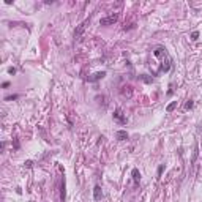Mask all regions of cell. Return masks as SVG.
<instances>
[{"instance_id": "obj_1", "label": "cell", "mask_w": 202, "mask_h": 202, "mask_svg": "<svg viewBox=\"0 0 202 202\" xmlns=\"http://www.w3.org/2000/svg\"><path fill=\"white\" fill-rule=\"evenodd\" d=\"M153 57H156L161 60V66H159L158 69V74L159 73H168L171 66H172V59H171V55L168 54V51H166V47L164 46H156V47H153Z\"/></svg>"}, {"instance_id": "obj_2", "label": "cell", "mask_w": 202, "mask_h": 202, "mask_svg": "<svg viewBox=\"0 0 202 202\" xmlns=\"http://www.w3.org/2000/svg\"><path fill=\"white\" fill-rule=\"evenodd\" d=\"M114 120L115 122H118L120 125H127V122H128V118H127V115L123 114V111L120 109V107H117L115 111H114Z\"/></svg>"}, {"instance_id": "obj_3", "label": "cell", "mask_w": 202, "mask_h": 202, "mask_svg": "<svg viewBox=\"0 0 202 202\" xmlns=\"http://www.w3.org/2000/svg\"><path fill=\"white\" fill-rule=\"evenodd\" d=\"M117 21H118V14H117V13H115V14L112 13V14H109V16H106V18H103V19L100 21V24H101V25H112V24L117 22Z\"/></svg>"}, {"instance_id": "obj_4", "label": "cell", "mask_w": 202, "mask_h": 202, "mask_svg": "<svg viewBox=\"0 0 202 202\" xmlns=\"http://www.w3.org/2000/svg\"><path fill=\"white\" fill-rule=\"evenodd\" d=\"M104 76H106V71H96V73H93L92 76H88L87 78V82H98V81H101Z\"/></svg>"}, {"instance_id": "obj_5", "label": "cell", "mask_w": 202, "mask_h": 202, "mask_svg": "<svg viewBox=\"0 0 202 202\" xmlns=\"http://www.w3.org/2000/svg\"><path fill=\"white\" fill-rule=\"evenodd\" d=\"M93 199L95 200H101L103 199V190H101L100 185H95V188H93Z\"/></svg>"}, {"instance_id": "obj_6", "label": "cell", "mask_w": 202, "mask_h": 202, "mask_svg": "<svg viewBox=\"0 0 202 202\" xmlns=\"http://www.w3.org/2000/svg\"><path fill=\"white\" fill-rule=\"evenodd\" d=\"M122 96H127V98H131V95H133V88H131V85H123L122 90H120Z\"/></svg>"}, {"instance_id": "obj_7", "label": "cell", "mask_w": 202, "mask_h": 202, "mask_svg": "<svg viewBox=\"0 0 202 202\" xmlns=\"http://www.w3.org/2000/svg\"><path fill=\"white\" fill-rule=\"evenodd\" d=\"M65 199H66V191H65V177H63L60 183V202H65Z\"/></svg>"}, {"instance_id": "obj_8", "label": "cell", "mask_w": 202, "mask_h": 202, "mask_svg": "<svg viewBox=\"0 0 202 202\" xmlns=\"http://www.w3.org/2000/svg\"><path fill=\"white\" fill-rule=\"evenodd\" d=\"M131 175H133V182L137 185L139 182H141V172H139L137 168H134L133 171H131Z\"/></svg>"}, {"instance_id": "obj_9", "label": "cell", "mask_w": 202, "mask_h": 202, "mask_svg": "<svg viewBox=\"0 0 202 202\" xmlns=\"http://www.w3.org/2000/svg\"><path fill=\"white\" fill-rule=\"evenodd\" d=\"M115 137L118 139V141H127V139H128V133L125 130H118L115 133Z\"/></svg>"}, {"instance_id": "obj_10", "label": "cell", "mask_w": 202, "mask_h": 202, "mask_svg": "<svg viewBox=\"0 0 202 202\" xmlns=\"http://www.w3.org/2000/svg\"><path fill=\"white\" fill-rule=\"evenodd\" d=\"M88 22V21H85V22H82L79 27H78V29H76L74 30V38H79V35L82 33V32H84V29H85V24Z\"/></svg>"}, {"instance_id": "obj_11", "label": "cell", "mask_w": 202, "mask_h": 202, "mask_svg": "<svg viewBox=\"0 0 202 202\" xmlns=\"http://www.w3.org/2000/svg\"><path fill=\"white\" fill-rule=\"evenodd\" d=\"M139 79L144 81V82H147V84H152V82H153V78H150L149 74H139Z\"/></svg>"}, {"instance_id": "obj_12", "label": "cell", "mask_w": 202, "mask_h": 202, "mask_svg": "<svg viewBox=\"0 0 202 202\" xmlns=\"http://www.w3.org/2000/svg\"><path fill=\"white\" fill-rule=\"evenodd\" d=\"M193 107H194V101H193V100H188V101L185 103V109L190 111V109H193Z\"/></svg>"}, {"instance_id": "obj_13", "label": "cell", "mask_w": 202, "mask_h": 202, "mask_svg": "<svg viewBox=\"0 0 202 202\" xmlns=\"http://www.w3.org/2000/svg\"><path fill=\"white\" fill-rule=\"evenodd\" d=\"M175 106H177V101H174V103H171L168 107H166V111H168V112H172L174 109H175Z\"/></svg>"}, {"instance_id": "obj_14", "label": "cell", "mask_w": 202, "mask_h": 202, "mask_svg": "<svg viewBox=\"0 0 202 202\" xmlns=\"http://www.w3.org/2000/svg\"><path fill=\"white\" fill-rule=\"evenodd\" d=\"M19 98V95H10V96H6V101H13V100H18Z\"/></svg>"}, {"instance_id": "obj_15", "label": "cell", "mask_w": 202, "mask_h": 202, "mask_svg": "<svg viewBox=\"0 0 202 202\" xmlns=\"http://www.w3.org/2000/svg\"><path fill=\"white\" fill-rule=\"evenodd\" d=\"M197 38H199V32H193V33H191V40L196 41Z\"/></svg>"}, {"instance_id": "obj_16", "label": "cell", "mask_w": 202, "mask_h": 202, "mask_svg": "<svg viewBox=\"0 0 202 202\" xmlns=\"http://www.w3.org/2000/svg\"><path fill=\"white\" fill-rule=\"evenodd\" d=\"M163 171H164V164H159V168H158V177H161Z\"/></svg>"}, {"instance_id": "obj_17", "label": "cell", "mask_w": 202, "mask_h": 202, "mask_svg": "<svg viewBox=\"0 0 202 202\" xmlns=\"http://www.w3.org/2000/svg\"><path fill=\"white\" fill-rule=\"evenodd\" d=\"M8 73H10V74H16V68H14V66H10V68H8Z\"/></svg>"}, {"instance_id": "obj_18", "label": "cell", "mask_w": 202, "mask_h": 202, "mask_svg": "<svg viewBox=\"0 0 202 202\" xmlns=\"http://www.w3.org/2000/svg\"><path fill=\"white\" fill-rule=\"evenodd\" d=\"M24 166H25V168H29V169H30L32 166H33V163H32L30 159H29V161H25V163H24Z\"/></svg>"}]
</instances>
